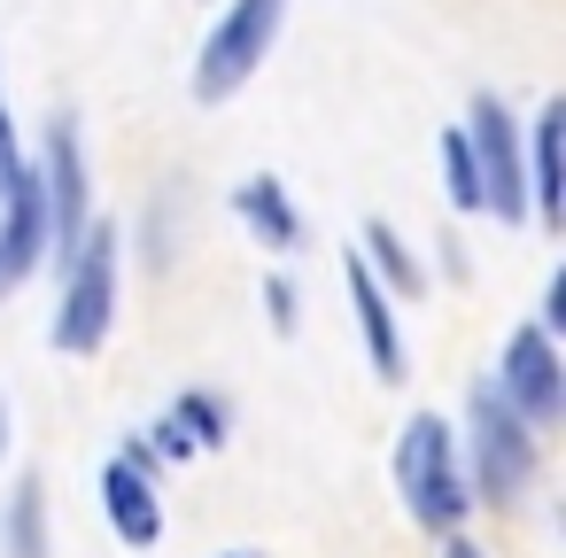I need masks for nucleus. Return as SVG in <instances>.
<instances>
[{"label": "nucleus", "mask_w": 566, "mask_h": 558, "mask_svg": "<svg viewBox=\"0 0 566 558\" xmlns=\"http://www.w3.org/2000/svg\"><path fill=\"white\" fill-rule=\"evenodd\" d=\"M558 125H566V109L551 102V109L535 117V171L520 179V187H527V210H535L543 225H558Z\"/></svg>", "instance_id": "12"}, {"label": "nucleus", "mask_w": 566, "mask_h": 558, "mask_svg": "<svg viewBox=\"0 0 566 558\" xmlns=\"http://www.w3.org/2000/svg\"><path fill=\"white\" fill-rule=\"evenodd\" d=\"M0 450H9V403H0Z\"/></svg>", "instance_id": "20"}, {"label": "nucleus", "mask_w": 566, "mask_h": 558, "mask_svg": "<svg viewBox=\"0 0 566 558\" xmlns=\"http://www.w3.org/2000/svg\"><path fill=\"white\" fill-rule=\"evenodd\" d=\"M280 17H287V0H233V9L218 17V32L202 40V55H195V102L210 109V102H233L249 78H256V63L272 55V40H280Z\"/></svg>", "instance_id": "3"}, {"label": "nucleus", "mask_w": 566, "mask_h": 558, "mask_svg": "<svg viewBox=\"0 0 566 558\" xmlns=\"http://www.w3.org/2000/svg\"><path fill=\"white\" fill-rule=\"evenodd\" d=\"M102 512H109L117 543L156 550V535H164V504H156V481H148V473H133L125 457H109V465H102Z\"/></svg>", "instance_id": "10"}, {"label": "nucleus", "mask_w": 566, "mask_h": 558, "mask_svg": "<svg viewBox=\"0 0 566 558\" xmlns=\"http://www.w3.org/2000/svg\"><path fill=\"white\" fill-rule=\"evenodd\" d=\"M396 488H403L411 519L434 527V535H450V527L465 519L473 496H465L458 434L442 427V411H411V419H403V434H396Z\"/></svg>", "instance_id": "1"}, {"label": "nucleus", "mask_w": 566, "mask_h": 558, "mask_svg": "<svg viewBox=\"0 0 566 558\" xmlns=\"http://www.w3.org/2000/svg\"><path fill=\"white\" fill-rule=\"evenodd\" d=\"M9 558H48V481L24 473L9 496Z\"/></svg>", "instance_id": "13"}, {"label": "nucleus", "mask_w": 566, "mask_h": 558, "mask_svg": "<svg viewBox=\"0 0 566 558\" xmlns=\"http://www.w3.org/2000/svg\"><path fill=\"white\" fill-rule=\"evenodd\" d=\"M442 171H450V202L458 210H481V171H473L465 133H442Z\"/></svg>", "instance_id": "16"}, {"label": "nucleus", "mask_w": 566, "mask_h": 558, "mask_svg": "<svg viewBox=\"0 0 566 558\" xmlns=\"http://www.w3.org/2000/svg\"><path fill=\"white\" fill-rule=\"evenodd\" d=\"M465 148H473V171H481V210H496L504 225L527 218V187H520V125L504 117L496 94L473 102V125H465Z\"/></svg>", "instance_id": "5"}, {"label": "nucleus", "mask_w": 566, "mask_h": 558, "mask_svg": "<svg viewBox=\"0 0 566 558\" xmlns=\"http://www.w3.org/2000/svg\"><path fill=\"white\" fill-rule=\"evenodd\" d=\"M566 365H558V349H551V334L543 326H520L512 341H504V403L527 419V427H551L558 419V403H566V380H558Z\"/></svg>", "instance_id": "6"}, {"label": "nucleus", "mask_w": 566, "mask_h": 558, "mask_svg": "<svg viewBox=\"0 0 566 558\" xmlns=\"http://www.w3.org/2000/svg\"><path fill=\"white\" fill-rule=\"evenodd\" d=\"M264 310H272V334H295V287L287 280H264Z\"/></svg>", "instance_id": "18"}, {"label": "nucleus", "mask_w": 566, "mask_h": 558, "mask_svg": "<svg viewBox=\"0 0 566 558\" xmlns=\"http://www.w3.org/2000/svg\"><path fill=\"white\" fill-rule=\"evenodd\" d=\"M527 473H535V434H527V419H520L496 388H481V396H473V488H481L489 504H512V496L527 488Z\"/></svg>", "instance_id": "4"}, {"label": "nucleus", "mask_w": 566, "mask_h": 558, "mask_svg": "<svg viewBox=\"0 0 566 558\" xmlns=\"http://www.w3.org/2000/svg\"><path fill=\"white\" fill-rule=\"evenodd\" d=\"M109 326H117V225H86L71 272H63V310H55L48 341L71 357H94L109 341Z\"/></svg>", "instance_id": "2"}, {"label": "nucleus", "mask_w": 566, "mask_h": 558, "mask_svg": "<svg viewBox=\"0 0 566 558\" xmlns=\"http://www.w3.org/2000/svg\"><path fill=\"white\" fill-rule=\"evenodd\" d=\"M233 210L256 225V241H264V249H295V241H303V218H295V202H287V187H280L272 171L241 179V187H233Z\"/></svg>", "instance_id": "11"}, {"label": "nucleus", "mask_w": 566, "mask_h": 558, "mask_svg": "<svg viewBox=\"0 0 566 558\" xmlns=\"http://www.w3.org/2000/svg\"><path fill=\"white\" fill-rule=\"evenodd\" d=\"M40 202H48V241L63 249V272L86 241V156H78V125L63 117L48 133V179H40Z\"/></svg>", "instance_id": "7"}, {"label": "nucleus", "mask_w": 566, "mask_h": 558, "mask_svg": "<svg viewBox=\"0 0 566 558\" xmlns=\"http://www.w3.org/2000/svg\"><path fill=\"white\" fill-rule=\"evenodd\" d=\"M40 249H48V202H40V179L24 171L9 194H0V287L32 280Z\"/></svg>", "instance_id": "8"}, {"label": "nucleus", "mask_w": 566, "mask_h": 558, "mask_svg": "<svg viewBox=\"0 0 566 558\" xmlns=\"http://www.w3.org/2000/svg\"><path fill=\"white\" fill-rule=\"evenodd\" d=\"M365 249H373V264L388 272V287H396V295H419V287H427V280H419V264L403 256V241H396V225H388V218H373V225H365Z\"/></svg>", "instance_id": "15"}, {"label": "nucleus", "mask_w": 566, "mask_h": 558, "mask_svg": "<svg viewBox=\"0 0 566 558\" xmlns=\"http://www.w3.org/2000/svg\"><path fill=\"white\" fill-rule=\"evenodd\" d=\"M226 558H256V550H226Z\"/></svg>", "instance_id": "21"}, {"label": "nucleus", "mask_w": 566, "mask_h": 558, "mask_svg": "<svg viewBox=\"0 0 566 558\" xmlns=\"http://www.w3.org/2000/svg\"><path fill=\"white\" fill-rule=\"evenodd\" d=\"M164 427H171V434H179L187 450H218V442H226V411H218L210 396H179Z\"/></svg>", "instance_id": "14"}, {"label": "nucleus", "mask_w": 566, "mask_h": 558, "mask_svg": "<svg viewBox=\"0 0 566 558\" xmlns=\"http://www.w3.org/2000/svg\"><path fill=\"white\" fill-rule=\"evenodd\" d=\"M24 179V156H17V125H9V102H0V194Z\"/></svg>", "instance_id": "17"}, {"label": "nucleus", "mask_w": 566, "mask_h": 558, "mask_svg": "<svg viewBox=\"0 0 566 558\" xmlns=\"http://www.w3.org/2000/svg\"><path fill=\"white\" fill-rule=\"evenodd\" d=\"M342 280H349V310H357V334H365L373 372H380V380H403V334H396V310H388V295H380V280H373V264H365V256H349V264H342Z\"/></svg>", "instance_id": "9"}, {"label": "nucleus", "mask_w": 566, "mask_h": 558, "mask_svg": "<svg viewBox=\"0 0 566 558\" xmlns=\"http://www.w3.org/2000/svg\"><path fill=\"white\" fill-rule=\"evenodd\" d=\"M442 558H481V550H473L465 535H450V550H442Z\"/></svg>", "instance_id": "19"}]
</instances>
